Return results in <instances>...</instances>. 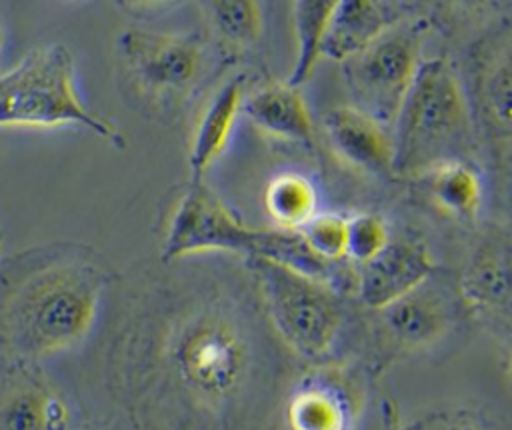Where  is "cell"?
I'll list each match as a JSON object with an SVG mask.
<instances>
[{
    "label": "cell",
    "instance_id": "obj_1",
    "mask_svg": "<svg viewBox=\"0 0 512 430\" xmlns=\"http://www.w3.org/2000/svg\"><path fill=\"white\" fill-rule=\"evenodd\" d=\"M168 314L134 320L122 342V382L130 406L156 392L218 412L246 386L252 344L232 306L216 296L174 304Z\"/></svg>",
    "mask_w": 512,
    "mask_h": 430
},
{
    "label": "cell",
    "instance_id": "obj_2",
    "mask_svg": "<svg viewBox=\"0 0 512 430\" xmlns=\"http://www.w3.org/2000/svg\"><path fill=\"white\" fill-rule=\"evenodd\" d=\"M106 272L80 252H42L0 284V348L40 362L80 344L94 326Z\"/></svg>",
    "mask_w": 512,
    "mask_h": 430
},
{
    "label": "cell",
    "instance_id": "obj_3",
    "mask_svg": "<svg viewBox=\"0 0 512 430\" xmlns=\"http://www.w3.org/2000/svg\"><path fill=\"white\" fill-rule=\"evenodd\" d=\"M472 112L458 72L446 58L422 60L392 124L394 170L424 174L472 150Z\"/></svg>",
    "mask_w": 512,
    "mask_h": 430
},
{
    "label": "cell",
    "instance_id": "obj_4",
    "mask_svg": "<svg viewBox=\"0 0 512 430\" xmlns=\"http://www.w3.org/2000/svg\"><path fill=\"white\" fill-rule=\"evenodd\" d=\"M84 126L114 146L124 138L114 122L90 110L76 88L74 56L64 44L30 50L12 70L0 74V128Z\"/></svg>",
    "mask_w": 512,
    "mask_h": 430
},
{
    "label": "cell",
    "instance_id": "obj_5",
    "mask_svg": "<svg viewBox=\"0 0 512 430\" xmlns=\"http://www.w3.org/2000/svg\"><path fill=\"white\" fill-rule=\"evenodd\" d=\"M248 262L284 344L302 358H322L342 326V306L332 284L260 254L248 256Z\"/></svg>",
    "mask_w": 512,
    "mask_h": 430
},
{
    "label": "cell",
    "instance_id": "obj_6",
    "mask_svg": "<svg viewBox=\"0 0 512 430\" xmlns=\"http://www.w3.org/2000/svg\"><path fill=\"white\" fill-rule=\"evenodd\" d=\"M420 46L416 26L390 24L374 42L340 62L354 106L392 128L422 62Z\"/></svg>",
    "mask_w": 512,
    "mask_h": 430
},
{
    "label": "cell",
    "instance_id": "obj_7",
    "mask_svg": "<svg viewBox=\"0 0 512 430\" xmlns=\"http://www.w3.org/2000/svg\"><path fill=\"white\" fill-rule=\"evenodd\" d=\"M116 46L128 82L152 102L186 96L204 70V46L190 34L126 28Z\"/></svg>",
    "mask_w": 512,
    "mask_h": 430
},
{
    "label": "cell",
    "instance_id": "obj_8",
    "mask_svg": "<svg viewBox=\"0 0 512 430\" xmlns=\"http://www.w3.org/2000/svg\"><path fill=\"white\" fill-rule=\"evenodd\" d=\"M258 230L248 228L202 180H192L180 196L162 242V258L178 260L204 252L250 256Z\"/></svg>",
    "mask_w": 512,
    "mask_h": 430
},
{
    "label": "cell",
    "instance_id": "obj_9",
    "mask_svg": "<svg viewBox=\"0 0 512 430\" xmlns=\"http://www.w3.org/2000/svg\"><path fill=\"white\" fill-rule=\"evenodd\" d=\"M356 292L364 306L382 310L410 290L422 286L434 270L428 246L414 238H390L364 264H358Z\"/></svg>",
    "mask_w": 512,
    "mask_h": 430
},
{
    "label": "cell",
    "instance_id": "obj_10",
    "mask_svg": "<svg viewBox=\"0 0 512 430\" xmlns=\"http://www.w3.org/2000/svg\"><path fill=\"white\" fill-rule=\"evenodd\" d=\"M460 296L476 314L512 316V232H486L472 248L460 276Z\"/></svg>",
    "mask_w": 512,
    "mask_h": 430
},
{
    "label": "cell",
    "instance_id": "obj_11",
    "mask_svg": "<svg viewBox=\"0 0 512 430\" xmlns=\"http://www.w3.org/2000/svg\"><path fill=\"white\" fill-rule=\"evenodd\" d=\"M322 128L332 152L348 166L374 176L396 172L392 128L362 108L334 106L322 114Z\"/></svg>",
    "mask_w": 512,
    "mask_h": 430
},
{
    "label": "cell",
    "instance_id": "obj_12",
    "mask_svg": "<svg viewBox=\"0 0 512 430\" xmlns=\"http://www.w3.org/2000/svg\"><path fill=\"white\" fill-rule=\"evenodd\" d=\"M66 422L68 406L34 364L14 360L12 370L0 380V428L44 430L62 428Z\"/></svg>",
    "mask_w": 512,
    "mask_h": 430
},
{
    "label": "cell",
    "instance_id": "obj_13",
    "mask_svg": "<svg viewBox=\"0 0 512 430\" xmlns=\"http://www.w3.org/2000/svg\"><path fill=\"white\" fill-rule=\"evenodd\" d=\"M242 114L260 132L280 140L312 144L314 120L300 92L290 82L266 84L244 96Z\"/></svg>",
    "mask_w": 512,
    "mask_h": 430
},
{
    "label": "cell",
    "instance_id": "obj_14",
    "mask_svg": "<svg viewBox=\"0 0 512 430\" xmlns=\"http://www.w3.org/2000/svg\"><path fill=\"white\" fill-rule=\"evenodd\" d=\"M246 86L242 76L226 80L204 106L194 128L188 166L192 180H202L212 164L224 154L234 126L242 116Z\"/></svg>",
    "mask_w": 512,
    "mask_h": 430
},
{
    "label": "cell",
    "instance_id": "obj_15",
    "mask_svg": "<svg viewBox=\"0 0 512 430\" xmlns=\"http://www.w3.org/2000/svg\"><path fill=\"white\" fill-rule=\"evenodd\" d=\"M422 286L380 310L386 330L396 342L408 348L430 346L448 332V312L444 304Z\"/></svg>",
    "mask_w": 512,
    "mask_h": 430
},
{
    "label": "cell",
    "instance_id": "obj_16",
    "mask_svg": "<svg viewBox=\"0 0 512 430\" xmlns=\"http://www.w3.org/2000/svg\"><path fill=\"white\" fill-rule=\"evenodd\" d=\"M390 24L380 0H340L322 46V58L344 62L374 42Z\"/></svg>",
    "mask_w": 512,
    "mask_h": 430
},
{
    "label": "cell",
    "instance_id": "obj_17",
    "mask_svg": "<svg viewBox=\"0 0 512 430\" xmlns=\"http://www.w3.org/2000/svg\"><path fill=\"white\" fill-rule=\"evenodd\" d=\"M432 202L458 220H472L482 206V180L468 160H446L424 172Z\"/></svg>",
    "mask_w": 512,
    "mask_h": 430
},
{
    "label": "cell",
    "instance_id": "obj_18",
    "mask_svg": "<svg viewBox=\"0 0 512 430\" xmlns=\"http://www.w3.org/2000/svg\"><path fill=\"white\" fill-rule=\"evenodd\" d=\"M340 0H294L296 58L286 82L302 86L322 58V46Z\"/></svg>",
    "mask_w": 512,
    "mask_h": 430
},
{
    "label": "cell",
    "instance_id": "obj_19",
    "mask_svg": "<svg viewBox=\"0 0 512 430\" xmlns=\"http://www.w3.org/2000/svg\"><path fill=\"white\" fill-rule=\"evenodd\" d=\"M480 98L488 118L512 132V24L488 48L480 72Z\"/></svg>",
    "mask_w": 512,
    "mask_h": 430
},
{
    "label": "cell",
    "instance_id": "obj_20",
    "mask_svg": "<svg viewBox=\"0 0 512 430\" xmlns=\"http://www.w3.org/2000/svg\"><path fill=\"white\" fill-rule=\"evenodd\" d=\"M264 204L280 228L298 230L316 214L318 194L306 176L284 172L270 180L264 192Z\"/></svg>",
    "mask_w": 512,
    "mask_h": 430
},
{
    "label": "cell",
    "instance_id": "obj_21",
    "mask_svg": "<svg viewBox=\"0 0 512 430\" xmlns=\"http://www.w3.org/2000/svg\"><path fill=\"white\" fill-rule=\"evenodd\" d=\"M254 254L266 256V258L286 264L298 272H304L308 276H314L318 280L332 284V268L336 264L326 262L318 254H314L312 248L302 238V234L294 228L258 230Z\"/></svg>",
    "mask_w": 512,
    "mask_h": 430
},
{
    "label": "cell",
    "instance_id": "obj_22",
    "mask_svg": "<svg viewBox=\"0 0 512 430\" xmlns=\"http://www.w3.org/2000/svg\"><path fill=\"white\" fill-rule=\"evenodd\" d=\"M208 16L218 36L234 48H252L264 34L262 0H208Z\"/></svg>",
    "mask_w": 512,
    "mask_h": 430
},
{
    "label": "cell",
    "instance_id": "obj_23",
    "mask_svg": "<svg viewBox=\"0 0 512 430\" xmlns=\"http://www.w3.org/2000/svg\"><path fill=\"white\" fill-rule=\"evenodd\" d=\"M288 420L298 430H338L346 422L344 404L326 386H306L288 404Z\"/></svg>",
    "mask_w": 512,
    "mask_h": 430
},
{
    "label": "cell",
    "instance_id": "obj_24",
    "mask_svg": "<svg viewBox=\"0 0 512 430\" xmlns=\"http://www.w3.org/2000/svg\"><path fill=\"white\" fill-rule=\"evenodd\" d=\"M298 232L312 248L326 262L340 264L346 258V218L336 212L314 214L306 220ZM348 260V258H346Z\"/></svg>",
    "mask_w": 512,
    "mask_h": 430
},
{
    "label": "cell",
    "instance_id": "obj_25",
    "mask_svg": "<svg viewBox=\"0 0 512 430\" xmlns=\"http://www.w3.org/2000/svg\"><path fill=\"white\" fill-rule=\"evenodd\" d=\"M390 240L388 226L378 214H354L346 218V258L364 264Z\"/></svg>",
    "mask_w": 512,
    "mask_h": 430
},
{
    "label": "cell",
    "instance_id": "obj_26",
    "mask_svg": "<svg viewBox=\"0 0 512 430\" xmlns=\"http://www.w3.org/2000/svg\"><path fill=\"white\" fill-rule=\"evenodd\" d=\"M176 2L180 0H116V4L126 12H148V10L170 6Z\"/></svg>",
    "mask_w": 512,
    "mask_h": 430
},
{
    "label": "cell",
    "instance_id": "obj_27",
    "mask_svg": "<svg viewBox=\"0 0 512 430\" xmlns=\"http://www.w3.org/2000/svg\"><path fill=\"white\" fill-rule=\"evenodd\" d=\"M446 2L452 4L460 12L474 14V12H482L484 8H488L492 0H446Z\"/></svg>",
    "mask_w": 512,
    "mask_h": 430
},
{
    "label": "cell",
    "instance_id": "obj_28",
    "mask_svg": "<svg viewBox=\"0 0 512 430\" xmlns=\"http://www.w3.org/2000/svg\"><path fill=\"white\" fill-rule=\"evenodd\" d=\"M4 250H6V236H4V230L0 228V264L4 258Z\"/></svg>",
    "mask_w": 512,
    "mask_h": 430
},
{
    "label": "cell",
    "instance_id": "obj_29",
    "mask_svg": "<svg viewBox=\"0 0 512 430\" xmlns=\"http://www.w3.org/2000/svg\"><path fill=\"white\" fill-rule=\"evenodd\" d=\"M4 44H6V36H4V28H2V24H0V56H2V52H4Z\"/></svg>",
    "mask_w": 512,
    "mask_h": 430
},
{
    "label": "cell",
    "instance_id": "obj_30",
    "mask_svg": "<svg viewBox=\"0 0 512 430\" xmlns=\"http://www.w3.org/2000/svg\"><path fill=\"white\" fill-rule=\"evenodd\" d=\"M510 372H512V360H510Z\"/></svg>",
    "mask_w": 512,
    "mask_h": 430
}]
</instances>
